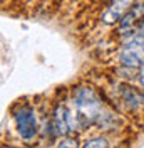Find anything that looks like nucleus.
I'll use <instances>...</instances> for the list:
<instances>
[{
    "mask_svg": "<svg viewBox=\"0 0 144 148\" xmlns=\"http://www.w3.org/2000/svg\"><path fill=\"white\" fill-rule=\"evenodd\" d=\"M72 120L74 126L84 128L89 125L102 123L106 116L102 99L90 86H77L72 91Z\"/></svg>",
    "mask_w": 144,
    "mask_h": 148,
    "instance_id": "obj_1",
    "label": "nucleus"
},
{
    "mask_svg": "<svg viewBox=\"0 0 144 148\" xmlns=\"http://www.w3.org/2000/svg\"><path fill=\"white\" fill-rule=\"evenodd\" d=\"M14 120H15V126H17L18 135L24 140H30L35 138L37 135V116H35V110L30 104H18L17 108L14 110Z\"/></svg>",
    "mask_w": 144,
    "mask_h": 148,
    "instance_id": "obj_2",
    "label": "nucleus"
},
{
    "mask_svg": "<svg viewBox=\"0 0 144 148\" xmlns=\"http://www.w3.org/2000/svg\"><path fill=\"white\" fill-rule=\"evenodd\" d=\"M119 61L127 67H139L144 64V36L141 32L131 36L126 40L119 56Z\"/></svg>",
    "mask_w": 144,
    "mask_h": 148,
    "instance_id": "obj_3",
    "label": "nucleus"
},
{
    "mask_svg": "<svg viewBox=\"0 0 144 148\" xmlns=\"http://www.w3.org/2000/svg\"><path fill=\"white\" fill-rule=\"evenodd\" d=\"M54 133L55 135H67L71 130H74V120H72V111L65 104H57L54 110Z\"/></svg>",
    "mask_w": 144,
    "mask_h": 148,
    "instance_id": "obj_4",
    "label": "nucleus"
},
{
    "mask_svg": "<svg viewBox=\"0 0 144 148\" xmlns=\"http://www.w3.org/2000/svg\"><path fill=\"white\" fill-rule=\"evenodd\" d=\"M131 5H132V0H112V5L104 12L102 20L106 24H116L127 14Z\"/></svg>",
    "mask_w": 144,
    "mask_h": 148,
    "instance_id": "obj_5",
    "label": "nucleus"
},
{
    "mask_svg": "<svg viewBox=\"0 0 144 148\" xmlns=\"http://www.w3.org/2000/svg\"><path fill=\"white\" fill-rule=\"evenodd\" d=\"M121 96H122V101L127 104V108L131 110H139L144 106V94L131 86H124L121 89Z\"/></svg>",
    "mask_w": 144,
    "mask_h": 148,
    "instance_id": "obj_6",
    "label": "nucleus"
},
{
    "mask_svg": "<svg viewBox=\"0 0 144 148\" xmlns=\"http://www.w3.org/2000/svg\"><path fill=\"white\" fill-rule=\"evenodd\" d=\"M107 147H109L107 140L102 138V136H99V138L89 140V141H87V143H86L82 148H107Z\"/></svg>",
    "mask_w": 144,
    "mask_h": 148,
    "instance_id": "obj_7",
    "label": "nucleus"
},
{
    "mask_svg": "<svg viewBox=\"0 0 144 148\" xmlns=\"http://www.w3.org/2000/svg\"><path fill=\"white\" fill-rule=\"evenodd\" d=\"M57 148H79V143H77V140L75 138H64Z\"/></svg>",
    "mask_w": 144,
    "mask_h": 148,
    "instance_id": "obj_8",
    "label": "nucleus"
},
{
    "mask_svg": "<svg viewBox=\"0 0 144 148\" xmlns=\"http://www.w3.org/2000/svg\"><path fill=\"white\" fill-rule=\"evenodd\" d=\"M139 83H141V88L144 89V66L141 67V71H139Z\"/></svg>",
    "mask_w": 144,
    "mask_h": 148,
    "instance_id": "obj_9",
    "label": "nucleus"
},
{
    "mask_svg": "<svg viewBox=\"0 0 144 148\" xmlns=\"http://www.w3.org/2000/svg\"><path fill=\"white\" fill-rule=\"evenodd\" d=\"M141 34L144 36V20H143V24H141Z\"/></svg>",
    "mask_w": 144,
    "mask_h": 148,
    "instance_id": "obj_10",
    "label": "nucleus"
},
{
    "mask_svg": "<svg viewBox=\"0 0 144 148\" xmlns=\"http://www.w3.org/2000/svg\"><path fill=\"white\" fill-rule=\"evenodd\" d=\"M0 148H12V147H9V145H0Z\"/></svg>",
    "mask_w": 144,
    "mask_h": 148,
    "instance_id": "obj_11",
    "label": "nucleus"
}]
</instances>
